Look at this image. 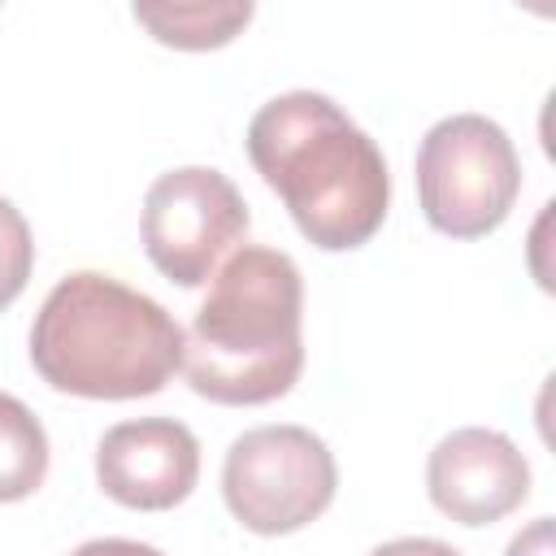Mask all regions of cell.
Masks as SVG:
<instances>
[{
    "label": "cell",
    "instance_id": "1",
    "mask_svg": "<svg viewBox=\"0 0 556 556\" xmlns=\"http://www.w3.org/2000/svg\"><path fill=\"white\" fill-rule=\"evenodd\" d=\"M248 156L321 252L369 243L391 204L382 148L321 91H282L248 122Z\"/></svg>",
    "mask_w": 556,
    "mask_h": 556
},
{
    "label": "cell",
    "instance_id": "2",
    "mask_svg": "<svg viewBox=\"0 0 556 556\" xmlns=\"http://www.w3.org/2000/svg\"><path fill=\"white\" fill-rule=\"evenodd\" d=\"M300 265L261 243L235 248L182 334V374L213 404H269L304 369Z\"/></svg>",
    "mask_w": 556,
    "mask_h": 556
},
{
    "label": "cell",
    "instance_id": "3",
    "mask_svg": "<svg viewBox=\"0 0 556 556\" xmlns=\"http://www.w3.org/2000/svg\"><path fill=\"white\" fill-rule=\"evenodd\" d=\"M30 365L61 395H156L174 369H182V326L152 295L109 274L78 269L39 304L30 326Z\"/></svg>",
    "mask_w": 556,
    "mask_h": 556
},
{
    "label": "cell",
    "instance_id": "4",
    "mask_svg": "<svg viewBox=\"0 0 556 556\" xmlns=\"http://www.w3.org/2000/svg\"><path fill=\"white\" fill-rule=\"evenodd\" d=\"M517 191L521 161L500 122L482 113H452L426 130L417 148V200L439 235H491L513 213Z\"/></svg>",
    "mask_w": 556,
    "mask_h": 556
},
{
    "label": "cell",
    "instance_id": "5",
    "mask_svg": "<svg viewBox=\"0 0 556 556\" xmlns=\"http://www.w3.org/2000/svg\"><path fill=\"white\" fill-rule=\"evenodd\" d=\"M339 469L321 434L304 426H256L222 460V495L252 534H291L334 500Z\"/></svg>",
    "mask_w": 556,
    "mask_h": 556
},
{
    "label": "cell",
    "instance_id": "6",
    "mask_svg": "<svg viewBox=\"0 0 556 556\" xmlns=\"http://www.w3.org/2000/svg\"><path fill=\"white\" fill-rule=\"evenodd\" d=\"M139 230L148 261L169 282L200 287L248 235V204L222 169L182 165L148 187Z\"/></svg>",
    "mask_w": 556,
    "mask_h": 556
},
{
    "label": "cell",
    "instance_id": "7",
    "mask_svg": "<svg viewBox=\"0 0 556 556\" xmlns=\"http://www.w3.org/2000/svg\"><path fill=\"white\" fill-rule=\"evenodd\" d=\"M430 504L460 526H491L526 504L530 465L521 447L486 426H460L443 434L426 460Z\"/></svg>",
    "mask_w": 556,
    "mask_h": 556
},
{
    "label": "cell",
    "instance_id": "8",
    "mask_svg": "<svg viewBox=\"0 0 556 556\" xmlns=\"http://www.w3.org/2000/svg\"><path fill=\"white\" fill-rule=\"evenodd\" d=\"M96 478L109 500L139 513H161L191 495L200 478V443L174 417L117 421L96 447Z\"/></svg>",
    "mask_w": 556,
    "mask_h": 556
},
{
    "label": "cell",
    "instance_id": "9",
    "mask_svg": "<svg viewBox=\"0 0 556 556\" xmlns=\"http://www.w3.org/2000/svg\"><path fill=\"white\" fill-rule=\"evenodd\" d=\"M135 22L152 30V39L169 43V48H187V52H204V48H222L230 43L248 22H252V4L248 0H230V4H135Z\"/></svg>",
    "mask_w": 556,
    "mask_h": 556
},
{
    "label": "cell",
    "instance_id": "10",
    "mask_svg": "<svg viewBox=\"0 0 556 556\" xmlns=\"http://www.w3.org/2000/svg\"><path fill=\"white\" fill-rule=\"evenodd\" d=\"M43 478H48V434L17 395L0 391V504L35 495Z\"/></svg>",
    "mask_w": 556,
    "mask_h": 556
},
{
    "label": "cell",
    "instance_id": "11",
    "mask_svg": "<svg viewBox=\"0 0 556 556\" xmlns=\"http://www.w3.org/2000/svg\"><path fill=\"white\" fill-rule=\"evenodd\" d=\"M35 265V239L26 217L13 208V200L0 195V313L26 291Z\"/></svg>",
    "mask_w": 556,
    "mask_h": 556
},
{
    "label": "cell",
    "instance_id": "12",
    "mask_svg": "<svg viewBox=\"0 0 556 556\" xmlns=\"http://www.w3.org/2000/svg\"><path fill=\"white\" fill-rule=\"evenodd\" d=\"M504 556H556V547H552V517H534L521 534H513Z\"/></svg>",
    "mask_w": 556,
    "mask_h": 556
},
{
    "label": "cell",
    "instance_id": "13",
    "mask_svg": "<svg viewBox=\"0 0 556 556\" xmlns=\"http://www.w3.org/2000/svg\"><path fill=\"white\" fill-rule=\"evenodd\" d=\"M369 556H460V552L443 539H391V543L374 547Z\"/></svg>",
    "mask_w": 556,
    "mask_h": 556
},
{
    "label": "cell",
    "instance_id": "14",
    "mask_svg": "<svg viewBox=\"0 0 556 556\" xmlns=\"http://www.w3.org/2000/svg\"><path fill=\"white\" fill-rule=\"evenodd\" d=\"M70 556H165V552H156L152 543H139V539H91V543L74 547Z\"/></svg>",
    "mask_w": 556,
    "mask_h": 556
}]
</instances>
